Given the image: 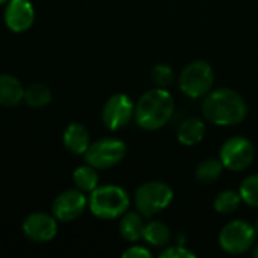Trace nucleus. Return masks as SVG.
<instances>
[{
	"label": "nucleus",
	"mask_w": 258,
	"mask_h": 258,
	"mask_svg": "<svg viewBox=\"0 0 258 258\" xmlns=\"http://www.w3.org/2000/svg\"><path fill=\"white\" fill-rule=\"evenodd\" d=\"M215 83V71L206 60H194L187 63L178 76L180 91L190 98L206 97Z\"/></svg>",
	"instance_id": "5"
},
{
	"label": "nucleus",
	"mask_w": 258,
	"mask_h": 258,
	"mask_svg": "<svg viewBox=\"0 0 258 258\" xmlns=\"http://www.w3.org/2000/svg\"><path fill=\"white\" fill-rule=\"evenodd\" d=\"M133 200L136 210L144 218H151L171 206L174 200V192L166 183L151 180L142 183L136 189Z\"/></svg>",
	"instance_id": "4"
},
{
	"label": "nucleus",
	"mask_w": 258,
	"mask_h": 258,
	"mask_svg": "<svg viewBox=\"0 0 258 258\" xmlns=\"http://www.w3.org/2000/svg\"><path fill=\"white\" fill-rule=\"evenodd\" d=\"M135 107L136 104L127 94H113L101 109V121L106 128L118 132L135 119Z\"/></svg>",
	"instance_id": "9"
},
{
	"label": "nucleus",
	"mask_w": 258,
	"mask_h": 258,
	"mask_svg": "<svg viewBox=\"0 0 258 258\" xmlns=\"http://www.w3.org/2000/svg\"><path fill=\"white\" fill-rule=\"evenodd\" d=\"M201 112L207 122L213 125L230 127L240 124L248 116V104L237 91L219 88L210 91L204 97Z\"/></svg>",
	"instance_id": "1"
},
{
	"label": "nucleus",
	"mask_w": 258,
	"mask_h": 258,
	"mask_svg": "<svg viewBox=\"0 0 258 258\" xmlns=\"http://www.w3.org/2000/svg\"><path fill=\"white\" fill-rule=\"evenodd\" d=\"M195 252L189 251L186 245H174V246H166L165 251L160 252V258H195Z\"/></svg>",
	"instance_id": "24"
},
{
	"label": "nucleus",
	"mask_w": 258,
	"mask_h": 258,
	"mask_svg": "<svg viewBox=\"0 0 258 258\" xmlns=\"http://www.w3.org/2000/svg\"><path fill=\"white\" fill-rule=\"evenodd\" d=\"M24 86L12 74H0V106L15 107L24 101Z\"/></svg>",
	"instance_id": "14"
},
{
	"label": "nucleus",
	"mask_w": 258,
	"mask_h": 258,
	"mask_svg": "<svg viewBox=\"0 0 258 258\" xmlns=\"http://www.w3.org/2000/svg\"><path fill=\"white\" fill-rule=\"evenodd\" d=\"M252 254H254V257L258 258V243H255V245L252 246Z\"/></svg>",
	"instance_id": "26"
},
{
	"label": "nucleus",
	"mask_w": 258,
	"mask_h": 258,
	"mask_svg": "<svg viewBox=\"0 0 258 258\" xmlns=\"http://www.w3.org/2000/svg\"><path fill=\"white\" fill-rule=\"evenodd\" d=\"M6 2H8V0H0V6H2V5H6Z\"/></svg>",
	"instance_id": "28"
},
{
	"label": "nucleus",
	"mask_w": 258,
	"mask_h": 258,
	"mask_svg": "<svg viewBox=\"0 0 258 258\" xmlns=\"http://www.w3.org/2000/svg\"><path fill=\"white\" fill-rule=\"evenodd\" d=\"M219 159L225 169L240 172L252 165L255 159V147L245 136H233L222 144Z\"/></svg>",
	"instance_id": "8"
},
{
	"label": "nucleus",
	"mask_w": 258,
	"mask_h": 258,
	"mask_svg": "<svg viewBox=\"0 0 258 258\" xmlns=\"http://www.w3.org/2000/svg\"><path fill=\"white\" fill-rule=\"evenodd\" d=\"M6 27L14 33H23L35 23V8L30 0H8L3 11Z\"/></svg>",
	"instance_id": "12"
},
{
	"label": "nucleus",
	"mask_w": 258,
	"mask_h": 258,
	"mask_svg": "<svg viewBox=\"0 0 258 258\" xmlns=\"http://www.w3.org/2000/svg\"><path fill=\"white\" fill-rule=\"evenodd\" d=\"M100 178H98V172L94 166L85 163V165H80L74 169L73 172V183L74 186L85 192V194H91L94 189H97L100 184H98Z\"/></svg>",
	"instance_id": "18"
},
{
	"label": "nucleus",
	"mask_w": 258,
	"mask_h": 258,
	"mask_svg": "<svg viewBox=\"0 0 258 258\" xmlns=\"http://www.w3.org/2000/svg\"><path fill=\"white\" fill-rule=\"evenodd\" d=\"M239 194L242 197V201L251 207L258 209V174L248 175L239 187Z\"/></svg>",
	"instance_id": "22"
},
{
	"label": "nucleus",
	"mask_w": 258,
	"mask_h": 258,
	"mask_svg": "<svg viewBox=\"0 0 258 258\" xmlns=\"http://www.w3.org/2000/svg\"><path fill=\"white\" fill-rule=\"evenodd\" d=\"M254 228H255V233H257V236H258V219H257V222H255V225H254Z\"/></svg>",
	"instance_id": "27"
},
{
	"label": "nucleus",
	"mask_w": 258,
	"mask_h": 258,
	"mask_svg": "<svg viewBox=\"0 0 258 258\" xmlns=\"http://www.w3.org/2000/svg\"><path fill=\"white\" fill-rule=\"evenodd\" d=\"M206 136V122L200 118L190 116L184 119L177 128V139L186 147L198 145Z\"/></svg>",
	"instance_id": "15"
},
{
	"label": "nucleus",
	"mask_w": 258,
	"mask_h": 258,
	"mask_svg": "<svg viewBox=\"0 0 258 258\" xmlns=\"http://www.w3.org/2000/svg\"><path fill=\"white\" fill-rule=\"evenodd\" d=\"M243 201H242L239 190L227 189L216 195V198L213 201V207H215L216 213H219V215H231L240 207Z\"/></svg>",
	"instance_id": "21"
},
{
	"label": "nucleus",
	"mask_w": 258,
	"mask_h": 258,
	"mask_svg": "<svg viewBox=\"0 0 258 258\" xmlns=\"http://www.w3.org/2000/svg\"><path fill=\"white\" fill-rule=\"evenodd\" d=\"M142 239L154 248L168 246L171 242V230L160 221H151L145 224Z\"/></svg>",
	"instance_id": "17"
},
{
	"label": "nucleus",
	"mask_w": 258,
	"mask_h": 258,
	"mask_svg": "<svg viewBox=\"0 0 258 258\" xmlns=\"http://www.w3.org/2000/svg\"><path fill=\"white\" fill-rule=\"evenodd\" d=\"M88 207L98 219H118L128 210L130 197L121 186L104 184L98 186L89 194Z\"/></svg>",
	"instance_id": "3"
},
{
	"label": "nucleus",
	"mask_w": 258,
	"mask_h": 258,
	"mask_svg": "<svg viewBox=\"0 0 258 258\" xmlns=\"http://www.w3.org/2000/svg\"><path fill=\"white\" fill-rule=\"evenodd\" d=\"M257 233L254 225L248 224L246 221H231L222 227L218 242L222 251L231 255H240L252 249L255 245Z\"/></svg>",
	"instance_id": "6"
},
{
	"label": "nucleus",
	"mask_w": 258,
	"mask_h": 258,
	"mask_svg": "<svg viewBox=\"0 0 258 258\" xmlns=\"http://www.w3.org/2000/svg\"><path fill=\"white\" fill-rule=\"evenodd\" d=\"M51 101V91L44 83H32L24 89V103L30 107L41 109Z\"/></svg>",
	"instance_id": "20"
},
{
	"label": "nucleus",
	"mask_w": 258,
	"mask_h": 258,
	"mask_svg": "<svg viewBox=\"0 0 258 258\" xmlns=\"http://www.w3.org/2000/svg\"><path fill=\"white\" fill-rule=\"evenodd\" d=\"M88 207V197L85 192L74 189H67L59 194L51 203V215L57 222H73L83 215Z\"/></svg>",
	"instance_id": "10"
},
{
	"label": "nucleus",
	"mask_w": 258,
	"mask_h": 258,
	"mask_svg": "<svg viewBox=\"0 0 258 258\" xmlns=\"http://www.w3.org/2000/svg\"><path fill=\"white\" fill-rule=\"evenodd\" d=\"M175 110L174 97L165 88L148 89L141 95L135 107V122L147 132L165 127Z\"/></svg>",
	"instance_id": "2"
},
{
	"label": "nucleus",
	"mask_w": 258,
	"mask_h": 258,
	"mask_svg": "<svg viewBox=\"0 0 258 258\" xmlns=\"http://www.w3.org/2000/svg\"><path fill=\"white\" fill-rule=\"evenodd\" d=\"M62 142H63V147L70 153L76 156H83L91 145V135L83 124L71 122L63 130Z\"/></svg>",
	"instance_id": "13"
},
{
	"label": "nucleus",
	"mask_w": 258,
	"mask_h": 258,
	"mask_svg": "<svg viewBox=\"0 0 258 258\" xmlns=\"http://www.w3.org/2000/svg\"><path fill=\"white\" fill-rule=\"evenodd\" d=\"M144 216L139 212H125L119 219V234L124 240L135 243L142 239L144 233Z\"/></svg>",
	"instance_id": "16"
},
{
	"label": "nucleus",
	"mask_w": 258,
	"mask_h": 258,
	"mask_svg": "<svg viewBox=\"0 0 258 258\" xmlns=\"http://www.w3.org/2000/svg\"><path fill=\"white\" fill-rule=\"evenodd\" d=\"M21 230L32 242L48 243L57 234V219L45 212H33L24 218Z\"/></svg>",
	"instance_id": "11"
},
{
	"label": "nucleus",
	"mask_w": 258,
	"mask_h": 258,
	"mask_svg": "<svg viewBox=\"0 0 258 258\" xmlns=\"http://www.w3.org/2000/svg\"><path fill=\"white\" fill-rule=\"evenodd\" d=\"M224 165L221 162V159H206L203 160L198 166H197V171H195V177L200 183L203 184H210V183H215L221 178L222 175V171H224Z\"/></svg>",
	"instance_id": "19"
},
{
	"label": "nucleus",
	"mask_w": 258,
	"mask_h": 258,
	"mask_svg": "<svg viewBox=\"0 0 258 258\" xmlns=\"http://www.w3.org/2000/svg\"><path fill=\"white\" fill-rule=\"evenodd\" d=\"M151 251L142 245H133V246H128L124 252H122V257L124 258H151Z\"/></svg>",
	"instance_id": "25"
},
{
	"label": "nucleus",
	"mask_w": 258,
	"mask_h": 258,
	"mask_svg": "<svg viewBox=\"0 0 258 258\" xmlns=\"http://www.w3.org/2000/svg\"><path fill=\"white\" fill-rule=\"evenodd\" d=\"M125 154H127V145L122 141L113 138H104L91 142L83 157L88 165L94 166L98 171V169H110L119 165L124 160Z\"/></svg>",
	"instance_id": "7"
},
{
	"label": "nucleus",
	"mask_w": 258,
	"mask_h": 258,
	"mask_svg": "<svg viewBox=\"0 0 258 258\" xmlns=\"http://www.w3.org/2000/svg\"><path fill=\"white\" fill-rule=\"evenodd\" d=\"M151 79L156 83L157 88H169L174 80H175V74L171 65L168 63H157L153 67L151 70Z\"/></svg>",
	"instance_id": "23"
}]
</instances>
